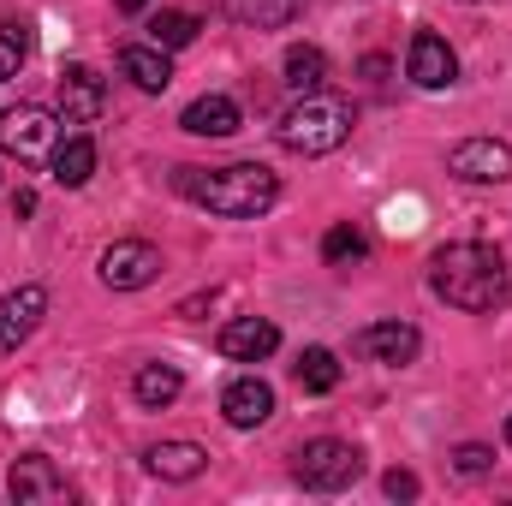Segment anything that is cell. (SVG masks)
<instances>
[{"label":"cell","mask_w":512,"mask_h":506,"mask_svg":"<svg viewBox=\"0 0 512 506\" xmlns=\"http://www.w3.org/2000/svg\"><path fill=\"white\" fill-rule=\"evenodd\" d=\"M298 6H304V0H227V12H233L245 30H280V24L298 18Z\"/></svg>","instance_id":"21"},{"label":"cell","mask_w":512,"mask_h":506,"mask_svg":"<svg viewBox=\"0 0 512 506\" xmlns=\"http://www.w3.org/2000/svg\"><path fill=\"white\" fill-rule=\"evenodd\" d=\"M197 30H203L197 12H155V18H149V42H155V48H191Z\"/></svg>","instance_id":"23"},{"label":"cell","mask_w":512,"mask_h":506,"mask_svg":"<svg viewBox=\"0 0 512 506\" xmlns=\"http://www.w3.org/2000/svg\"><path fill=\"white\" fill-rule=\"evenodd\" d=\"M179 126L191 131V137H233V131L245 126V114H239L233 96H197V102L179 114Z\"/></svg>","instance_id":"16"},{"label":"cell","mask_w":512,"mask_h":506,"mask_svg":"<svg viewBox=\"0 0 512 506\" xmlns=\"http://www.w3.org/2000/svg\"><path fill=\"white\" fill-rule=\"evenodd\" d=\"M48 167H54V185H66V191L90 185V173H96V137H84V131L60 137V149H54Z\"/></svg>","instance_id":"18"},{"label":"cell","mask_w":512,"mask_h":506,"mask_svg":"<svg viewBox=\"0 0 512 506\" xmlns=\"http://www.w3.org/2000/svg\"><path fill=\"white\" fill-rule=\"evenodd\" d=\"M221 417H227L233 429H262V423L274 417V387L262 376H239L221 393Z\"/></svg>","instance_id":"14"},{"label":"cell","mask_w":512,"mask_h":506,"mask_svg":"<svg viewBox=\"0 0 512 506\" xmlns=\"http://www.w3.org/2000/svg\"><path fill=\"white\" fill-rule=\"evenodd\" d=\"M447 173L465 185H507L512 179V143L501 137H465L447 149Z\"/></svg>","instance_id":"6"},{"label":"cell","mask_w":512,"mask_h":506,"mask_svg":"<svg viewBox=\"0 0 512 506\" xmlns=\"http://www.w3.org/2000/svg\"><path fill=\"white\" fill-rule=\"evenodd\" d=\"M358 126V114H352V102L346 96H328V90H304L286 114H280V149H292V155H334L346 137Z\"/></svg>","instance_id":"3"},{"label":"cell","mask_w":512,"mask_h":506,"mask_svg":"<svg viewBox=\"0 0 512 506\" xmlns=\"http://www.w3.org/2000/svg\"><path fill=\"white\" fill-rule=\"evenodd\" d=\"M102 108H108L102 72L96 66H66L60 72V120L66 126H90V120H102Z\"/></svg>","instance_id":"11"},{"label":"cell","mask_w":512,"mask_h":506,"mask_svg":"<svg viewBox=\"0 0 512 506\" xmlns=\"http://www.w3.org/2000/svg\"><path fill=\"white\" fill-rule=\"evenodd\" d=\"M24 54H30V36H24V24H6V18H0V84H6V78H18Z\"/></svg>","instance_id":"25"},{"label":"cell","mask_w":512,"mask_h":506,"mask_svg":"<svg viewBox=\"0 0 512 506\" xmlns=\"http://www.w3.org/2000/svg\"><path fill=\"white\" fill-rule=\"evenodd\" d=\"M12 215H18V221L36 215V191H18V197H12Z\"/></svg>","instance_id":"28"},{"label":"cell","mask_w":512,"mask_h":506,"mask_svg":"<svg viewBox=\"0 0 512 506\" xmlns=\"http://www.w3.org/2000/svg\"><path fill=\"white\" fill-rule=\"evenodd\" d=\"M120 72H126L131 84L143 90V96H161L167 84H173V66H167V48H143V42H126L120 48Z\"/></svg>","instance_id":"17"},{"label":"cell","mask_w":512,"mask_h":506,"mask_svg":"<svg viewBox=\"0 0 512 506\" xmlns=\"http://www.w3.org/2000/svg\"><path fill=\"white\" fill-rule=\"evenodd\" d=\"M292 376H298V387H304V393H334V387H340V358H334L328 346H304Z\"/></svg>","instance_id":"22"},{"label":"cell","mask_w":512,"mask_h":506,"mask_svg":"<svg viewBox=\"0 0 512 506\" xmlns=\"http://www.w3.org/2000/svg\"><path fill=\"white\" fill-rule=\"evenodd\" d=\"M370 256V239L358 233V227H334L328 239H322V262L328 268H352V262H364Z\"/></svg>","instance_id":"24"},{"label":"cell","mask_w":512,"mask_h":506,"mask_svg":"<svg viewBox=\"0 0 512 506\" xmlns=\"http://www.w3.org/2000/svg\"><path fill=\"white\" fill-rule=\"evenodd\" d=\"M173 191L191 197L197 209L221 215V221H256L274 209L280 179L262 161H233V167H173Z\"/></svg>","instance_id":"2"},{"label":"cell","mask_w":512,"mask_h":506,"mask_svg":"<svg viewBox=\"0 0 512 506\" xmlns=\"http://www.w3.org/2000/svg\"><path fill=\"white\" fill-rule=\"evenodd\" d=\"M507 447H512V417H507Z\"/></svg>","instance_id":"31"},{"label":"cell","mask_w":512,"mask_h":506,"mask_svg":"<svg viewBox=\"0 0 512 506\" xmlns=\"http://www.w3.org/2000/svg\"><path fill=\"white\" fill-rule=\"evenodd\" d=\"M60 114L54 108H36V102H18L0 114V155H12L18 167H36V161H54L60 149Z\"/></svg>","instance_id":"5"},{"label":"cell","mask_w":512,"mask_h":506,"mask_svg":"<svg viewBox=\"0 0 512 506\" xmlns=\"http://www.w3.org/2000/svg\"><path fill=\"white\" fill-rule=\"evenodd\" d=\"M42 316H48V292H42V286L6 292V298H0V352H18V346L36 334Z\"/></svg>","instance_id":"12"},{"label":"cell","mask_w":512,"mask_h":506,"mask_svg":"<svg viewBox=\"0 0 512 506\" xmlns=\"http://www.w3.org/2000/svg\"><path fill=\"white\" fill-rule=\"evenodd\" d=\"M131 393H137V405L161 411V405H173V399L185 393V376H179L173 364H143V370L131 376Z\"/></svg>","instance_id":"19"},{"label":"cell","mask_w":512,"mask_h":506,"mask_svg":"<svg viewBox=\"0 0 512 506\" xmlns=\"http://www.w3.org/2000/svg\"><path fill=\"white\" fill-rule=\"evenodd\" d=\"M382 489L393 495V501H417V477H411V471H387Z\"/></svg>","instance_id":"27"},{"label":"cell","mask_w":512,"mask_h":506,"mask_svg":"<svg viewBox=\"0 0 512 506\" xmlns=\"http://www.w3.org/2000/svg\"><path fill=\"white\" fill-rule=\"evenodd\" d=\"M453 465H459V477H483V471L495 465V447H483V441H465V447L453 453Z\"/></svg>","instance_id":"26"},{"label":"cell","mask_w":512,"mask_h":506,"mask_svg":"<svg viewBox=\"0 0 512 506\" xmlns=\"http://www.w3.org/2000/svg\"><path fill=\"white\" fill-rule=\"evenodd\" d=\"M292 477H298L304 489H316V495H340V489H352V483L364 477V453H358L352 441L322 435V441H304V447L292 453Z\"/></svg>","instance_id":"4"},{"label":"cell","mask_w":512,"mask_h":506,"mask_svg":"<svg viewBox=\"0 0 512 506\" xmlns=\"http://www.w3.org/2000/svg\"><path fill=\"white\" fill-rule=\"evenodd\" d=\"M143 465H149V477H161V483H191V477L209 471V453H203L197 441H155V447L143 453Z\"/></svg>","instance_id":"15"},{"label":"cell","mask_w":512,"mask_h":506,"mask_svg":"<svg viewBox=\"0 0 512 506\" xmlns=\"http://www.w3.org/2000/svg\"><path fill=\"white\" fill-rule=\"evenodd\" d=\"M364 78H370V84H382V78H387V60H382V54H370V60H364Z\"/></svg>","instance_id":"29"},{"label":"cell","mask_w":512,"mask_h":506,"mask_svg":"<svg viewBox=\"0 0 512 506\" xmlns=\"http://www.w3.org/2000/svg\"><path fill=\"white\" fill-rule=\"evenodd\" d=\"M6 489H12V501H18V506H66V501H72V483H66V477L54 471V459H42V453L12 459Z\"/></svg>","instance_id":"8"},{"label":"cell","mask_w":512,"mask_h":506,"mask_svg":"<svg viewBox=\"0 0 512 506\" xmlns=\"http://www.w3.org/2000/svg\"><path fill=\"white\" fill-rule=\"evenodd\" d=\"M96 274H102V286H114V292H143L155 274H161V251L155 245H143V239H114L102 262H96Z\"/></svg>","instance_id":"7"},{"label":"cell","mask_w":512,"mask_h":506,"mask_svg":"<svg viewBox=\"0 0 512 506\" xmlns=\"http://www.w3.org/2000/svg\"><path fill=\"white\" fill-rule=\"evenodd\" d=\"M405 78H411L417 90H447V84L459 78V60H453V48H447L435 30H417L411 48H405Z\"/></svg>","instance_id":"10"},{"label":"cell","mask_w":512,"mask_h":506,"mask_svg":"<svg viewBox=\"0 0 512 506\" xmlns=\"http://www.w3.org/2000/svg\"><path fill=\"white\" fill-rule=\"evenodd\" d=\"M352 352H358V358H376L387 370H405V364L423 352V334H417L411 322H370V328H358Z\"/></svg>","instance_id":"9"},{"label":"cell","mask_w":512,"mask_h":506,"mask_svg":"<svg viewBox=\"0 0 512 506\" xmlns=\"http://www.w3.org/2000/svg\"><path fill=\"white\" fill-rule=\"evenodd\" d=\"M215 346H221V358H233V364H262V358L280 346V328H274L268 316H233Z\"/></svg>","instance_id":"13"},{"label":"cell","mask_w":512,"mask_h":506,"mask_svg":"<svg viewBox=\"0 0 512 506\" xmlns=\"http://www.w3.org/2000/svg\"><path fill=\"white\" fill-rule=\"evenodd\" d=\"M429 286L435 298H447L453 310H471V316H495L501 304L512 298V274L507 256L495 245H441L429 256Z\"/></svg>","instance_id":"1"},{"label":"cell","mask_w":512,"mask_h":506,"mask_svg":"<svg viewBox=\"0 0 512 506\" xmlns=\"http://www.w3.org/2000/svg\"><path fill=\"white\" fill-rule=\"evenodd\" d=\"M143 6H149V0H120V12H143Z\"/></svg>","instance_id":"30"},{"label":"cell","mask_w":512,"mask_h":506,"mask_svg":"<svg viewBox=\"0 0 512 506\" xmlns=\"http://www.w3.org/2000/svg\"><path fill=\"white\" fill-rule=\"evenodd\" d=\"M286 84L304 96V90H322L328 84V54L316 48V42H292L286 48Z\"/></svg>","instance_id":"20"}]
</instances>
